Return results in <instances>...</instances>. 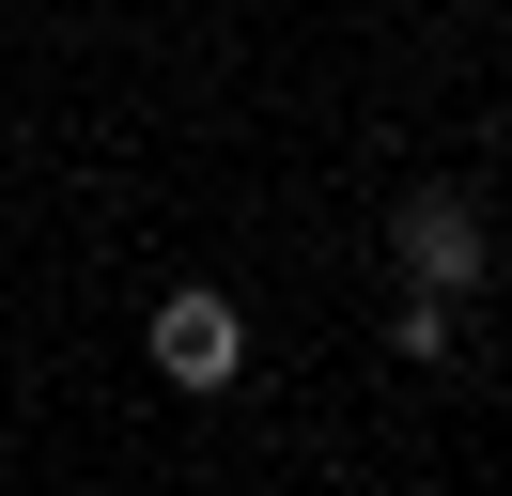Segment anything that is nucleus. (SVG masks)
I'll return each instance as SVG.
<instances>
[{
  "label": "nucleus",
  "instance_id": "obj_1",
  "mask_svg": "<svg viewBox=\"0 0 512 496\" xmlns=\"http://www.w3.org/2000/svg\"><path fill=\"white\" fill-rule=\"evenodd\" d=\"M388 264H404L419 295H481V264H497V248H481V202L466 186H404V202H388Z\"/></svg>",
  "mask_w": 512,
  "mask_h": 496
},
{
  "label": "nucleus",
  "instance_id": "obj_2",
  "mask_svg": "<svg viewBox=\"0 0 512 496\" xmlns=\"http://www.w3.org/2000/svg\"><path fill=\"white\" fill-rule=\"evenodd\" d=\"M156 372H171V388H233V372H249V310H233L218 279L156 295Z\"/></svg>",
  "mask_w": 512,
  "mask_h": 496
},
{
  "label": "nucleus",
  "instance_id": "obj_3",
  "mask_svg": "<svg viewBox=\"0 0 512 496\" xmlns=\"http://www.w3.org/2000/svg\"><path fill=\"white\" fill-rule=\"evenodd\" d=\"M388 341H404V357L435 372V357H450V295H419V279H404V326H388Z\"/></svg>",
  "mask_w": 512,
  "mask_h": 496
}]
</instances>
